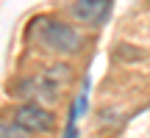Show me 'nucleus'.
<instances>
[{
	"instance_id": "4",
	"label": "nucleus",
	"mask_w": 150,
	"mask_h": 138,
	"mask_svg": "<svg viewBox=\"0 0 150 138\" xmlns=\"http://www.w3.org/2000/svg\"><path fill=\"white\" fill-rule=\"evenodd\" d=\"M0 138H31V133H28V130H22L14 119H11V122L0 119Z\"/></svg>"
},
{
	"instance_id": "2",
	"label": "nucleus",
	"mask_w": 150,
	"mask_h": 138,
	"mask_svg": "<svg viewBox=\"0 0 150 138\" xmlns=\"http://www.w3.org/2000/svg\"><path fill=\"white\" fill-rule=\"evenodd\" d=\"M14 122L20 124L22 130L28 133H39V135H47L56 130V116L50 108L39 105V102H22V105L14 108Z\"/></svg>"
},
{
	"instance_id": "3",
	"label": "nucleus",
	"mask_w": 150,
	"mask_h": 138,
	"mask_svg": "<svg viewBox=\"0 0 150 138\" xmlns=\"http://www.w3.org/2000/svg\"><path fill=\"white\" fill-rule=\"evenodd\" d=\"M111 11V0H72L70 17L81 25H100Z\"/></svg>"
},
{
	"instance_id": "1",
	"label": "nucleus",
	"mask_w": 150,
	"mask_h": 138,
	"mask_svg": "<svg viewBox=\"0 0 150 138\" xmlns=\"http://www.w3.org/2000/svg\"><path fill=\"white\" fill-rule=\"evenodd\" d=\"M31 31L39 44H45L59 55H72L83 47V36L78 28H72L64 20H56V17H36L31 22Z\"/></svg>"
}]
</instances>
